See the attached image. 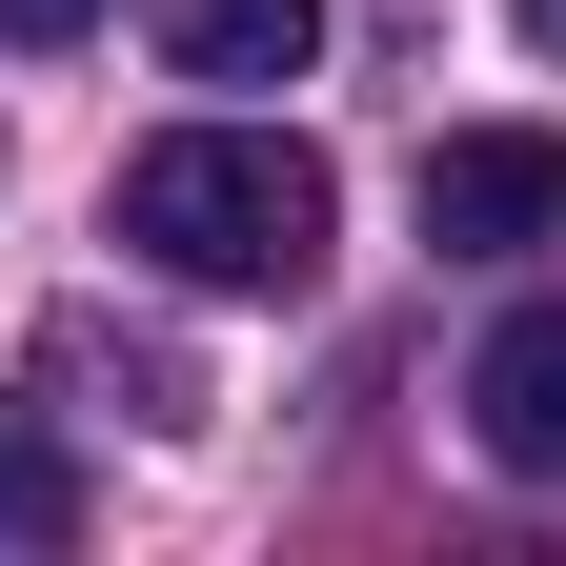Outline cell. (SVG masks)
Here are the masks:
<instances>
[{"label": "cell", "instance_id": "1", "mask_svg": "<svg viewBox=\"0 0 566 566\" xmlns=\"http://www.w3.org/2000/svg\"><path fill=\"white\" fill-rule=\"evenodd\" d=\"M102 223L163 283H202V304H283V283L344 243V182H324V142H283V122H163Z\"/></svg>", "mask_w": 566, "mask_h": 566}, {"label": "cell", "instance_id": "2", "mask_svg": "<svg viewBox=\"0 0 566 566\" xmlns=\"http://www.w3.org/2000/svg\"><path fill=\"white\" fill-rule=\"evenodd\" d=\"M424 243H446V263H526V243H566V142H526V122L424 142Z\"/></svg>", "mask_w": 566, "mask_h": 566}, {"label": "cell", "instance_id": "3", "mask_svg": "<svg viewBox=\"0 0 566 566\" xmlns=\"http://www.w3.org/2000/svg\"><path fill=\"white\" fill-rule=\"evenodd\" d=\"M465 424H485V465L566 485V304H506V324H485V365H465Z\"/></svg>", "mask_w": 566, "mask_h": 566}, {"label": "cell", "instance_id": "4", "mask_svg": "<svg viewBox=\"0 0 566 566\" xmlns=\"http://www.w3.org/2000/svg\"><path fill=\"white\" fill-rule=\"evenodd\" d=\"M163 61H182V82H304L324 0H163Z\"/></svg>", "mask_w": 566, "mask_h": 566}, {"label": "cell", "instance_id": "5", "mask_svg": "<svg viewBox=\"0 0 566 566\" xmlns=\"http://www.w3.org/2000/svg\"><path fill=\"white\" fill-rule=\"evenodd\" d=\"M82 526V465L41 446V405H0V546H61Z\"/></svg>", "mask_w": 566, "mask_h": 566}, {"label": "cell", "instance_id": "6", "mask_svg": "<svg viewBox=\"0 0 566 566\" xmlns=\"http://www.w3.org/2000/svg\"><path fill=\"white\" fill-rule=\"evenodd\" d=\"M102 21V0H0V41H82Z\"/></svg>", "mask_w": 566, "mask_h": 566}, {"label": "cell", "instance_id": "7", "mask_svg": "<svg viewBox=\"0 0 566 566\" xmlns=\"http://www.w3.org/2000/svg\"><path fill=\"white\" fill-rule=\"evenodd\" d=\"M526 41H546V61H566V0H526Z\"/></svg>", "mask_w": 566, "mask_h": 566}]
</instances>
